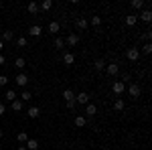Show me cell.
Instances as JSON below:
<instances>
[{"label": "cell", "instance_id": "obj_1", "mask_svg": "<svg viewBox=\"0 0 152 150\" xmlns=\"http://www.w3.org/2000/svg\"><path fill=\"white\" fill-rule=\"evenodd\" d=\"M126 59L132 61V63H136V61L140 59V49H138V47H130L128 51H126Z\"/></svg>", "mask_w": 152, "mask_h": 150}, {"label": "cell", "instance_id": "obj_2", "mask_svg": "<svg viewBox=\"0 0 152 150\" xmlns=\"http://www.w3.org/2000/svg\"><path fill=\"white\" fill-rule=\"evenodd\" d=\"M104 71L110 75V77H116L118 73H120V65H118V63H107Z\"/></svg>", "mask_w": 152, "mask_h": 150}, {"label": "cell", "instance_id": "obj_3", "mask_svg": "<svg viewBox=\"0 0 152 150\" xmlns=\"http://www.w3.org/2000/svg\"><path fill=\"white\" fill-rule=\"evenodd\" d=\"M14 83H16L18 87H26V85H28V75H26V73H18V75L14 77Z\"/></svg>", "mask_w": 152, "mask_h": 150}, {"label": "cell", "instance_id": "obj_4", "mask_svg": "<svg viewBox=\"0 0 152 150\" xmlns=\"http://www.w3.org/2000/svg\"><path fill=\"white\" fill-rule=\"evenodd\" d=\"M75 104L87 105V104H89V93H87V91H79L77 95H75Z\"/></svg>", "mask_w": 152, "mask_h": 150}, {"label": "cell", "instance_id": "obj_5", "mask_svg": "<svg viewBox=\"0 0 152 150\" xmlns=\"http://www.w3.org/2000/svg\"><path fill=\"white\" fill-rule=\"evenodd\" d=\"M26 116H28L31 120H37V118L41 116V108H39V105H31V108H26Z\"/></svg>", "mask_w": 152, "mask_h": 150}, {"label": "cell", "instance_id": "obj_6", "mask_svg": "<svg viewBox=\"0 0 152 150\" xmlns=\"http://www.w3.org/2000/svg\"><path fill=\"white\" fill-rule=\"evenodd\" d=\"M128 91H130V95H132V97L136 100V97H140V93H142V87L138 85V83H130Z\"/></svg>", "mask_w": 152, "mask_h": 150}, {"label": "cell", "instance_id": "obj_7", "mask_svg": "<svg viewBox=\"0 0 152 150\" xmlns=\"http://www.w3.org/2000/svg\"><path fill=\"white\" fill-rule=\"evenodd\" d=\"M77 43H79V35H77V33H71V35L65 39V47H75Z\"/></svg>", "mask_w": 152, "mask_h": 150}, {"label": "cell", "instance_id": "obj_8", "mask_svg": "<svg viewBox=\"0 0 152 150\" xmlns=\"http://www.w3.org/2000/svg\"><path fill=\"white\" fill-rule=\"evenodd\" d=\"M61 61H63L65 65H73V63H75V55H73L71 51H65L63 57H61Z\"/></svg>", "mask_w": 152, "mask_h": 150}, {"label": "cell", "instance_id": "obj_9", "mask_svg": "<svg viewBox=\"0 0 152 150\" xmlns=\"http://www.w3.org/2000/svg\"><path fill=\"white\" fill-rule=\"evenodd\" d=\"M124 89H126V85H124L122 81H114V85H112V91L116 93V95H122V93H124Z\"/></svg>", "mask_w": 152, "mask_h": 150}, {"label": "cell", "instance_id": "obj_10", "mask_svg": "<svg viewBox=\"0 0 152 150\" xmlns=\"http://www.w3.org/2000/svg\"><path fill=\"white\" fill-rule=\"evenodd\" d=\"M138 18L144 20V23H150V20H152V10H150V8H144V10L138 14Z\"/></svg>", "mask_w": 152, "mask_h": 150}, {"label": "cell", "instance_id": "obj_11", "mask_svg": "<svg viewBox=\"0 0 152 150\" xmlns=\"http://www.w3.org/2000/svg\"><path fill=\"white\" fill-rule=\"evenodd\" d=\"M28 35L31 37H41L43 35V26H41V24H33V26L28 29Z\"/></svg>", "mask_w": 152, "mask_h": 150}, {"label": "cell", "instance_id": "obj_12", "mask_svg": "<svg viewBox=\"0 0 152 150\" xmlns=\"http://www.w3.org/2000/svg\"><path fill=\"white\" fill-rule=\"evenodd\" d=\"M75 26H77L79 31H85V29L89 26V23H87V18H83V16H79V18H75Z\"/></svg>", "mask_w": 152, "mask_h": 150}, {"label": "cell", "instance_id": "obj_13", "mask_svg": "<svg viewBox=\"0 0 152 150\" xmlns=\"http://www.w3.org/2000/svg\"><path fill=\"white\" fill-rule=\"evenodd\" d=\"M95 114H97V108H95V104L89 102V104L85 105V116H87V118H94Z\"/></svg>", "mask_w": 152, "mask_h": 150}, {"label": "cell", "instance_id": "obj_14", "mask_svg": "<svg viewBox=\"0 0 152 150\" xmlns=\"http://www.w3.org/2000/svg\"><path fill=\"white\" fill-rule=\"evenodd\" d=\"M4 100H6L8 104H12L14 100H18V95H16V91H14V89H6V93H4Z\"/></svg>", "mask_w": 152, "mask_h": 150}, {"label": "cell", "instance_id": "obj_15", "mask_svg": "<svg viewBox=\"0 0 152 150\" xmlns=\"http://www.w3.org/2000/svg\"><path fill=\"white\" fill-rule=\"evenodd\" d=\"M51 8H53V0H43L39 4V10H43V12H49Z\"/></svg>", "mask_w": 152, "mask_h": 150}, {"label": "cell", "instance_id": "obj_16", "mask_svg": "<svg viewBox=\"0 0 152 150\" xmlns=\"http://www.w3.org/2000/svg\"><path fill=\"white\" fill-rule=\"evenodd\" d=\"M124 23H126V26H134V24L138 23V14H128L124 18Z\"/></svg>", "mask_w": 152, "mask_h": 150}, {"label": "cell", "instance_id": "obj_17", "mask_svg": "<svg viewBox=\"0 0 152 150\" xmlns=\"http://www.w3.org/2000/svg\"><path fill=\"white\" fill-rule=\"evenodd\" d=\"M73 124H75L77 128H83L85 124H87V118H85V116H75V120H73Z\"/></svg>", "mask_w": 152, "mask_h": 150}, {"label": "cell", "instance_id": "obj_18", "mask_svg": "<svg viewBox=\"0 0 152 150\" xmlns=\"http://www.w3.org/2000/svg\"><path fill=\"white\" fill-rule=\"evenodd\" d=\"M18 100H20L23 104H26V102H31V100H33V93L28 91V89H24V91L20 93V95H18Z\"/></svg>", "mask_w": 152, "mask_h": 150}, {"label": "cell", "instance_id": "obj_19", "mask_svg": "<svg viewBox=\"0 0 152 150\" xmlns=\"http://www.w3.org/2000/svg\"><path fill=\"white\" fill-rule=\"evenodd\" d=\"M14 67L23 71L24 67H26V59H24V57H16V59H14Z\"/></svg>", "mask_w": 152, "mask_h": 150}, {"label": "cell", "instance_id": "obj_20", "mask_svg": "<svg viewBox=\"0 0 152 150\" xmlns=\"http://www.w3.org/2000/svg\"><path fill=\"white\" fill-rule=\"evenodd\" d=\"M26 10H28V14H39V2H28V6H26Z\"/></svg>", "mask_w": 152, "mask_h": 150}, {"label": "cell", "instance_id": "obj_21", "mask_svg": "<svg viewBox=\"0 0 152 150\" xmlns=\"http://www.w3.org/2000/svg\"><path fill=\"white\" fill-rule=\"evenodd\" d=\"M26 150H39V140L28 138L26 140Z\"/></svg>", "mask_w": 152, "mask_h": 150}, {"label": "cell", "instance_id": "obj_22", "mask_svg": "<svg viewBox=\"0 0 152 150\" xmlns=\"http://www.w3.org/2000/svg\"><path fill=\"white\" fill-rule=\"evenodd\" d=\"M59 31H61V24L57 20H53V23L49 24V33H53V35H59Z\"/></svg>", "mask_w": 152, "mask_h": 150}, {"label": "cell", "instance_id": "obj_23", "mask_svg": "<svg viewBox=\"0 0 152 150\" xmlns=\"http://www.w3.org/2000/svg\"><path fill=\"white\" fill-rule=\"evenodd\" d=\"M105 65H107V63H105L104 59H95L94 69H95V71H104V69H105Z\"/></svg>", "mask_w": 152, "mask_h": 150}, {"label": "cell", "instance_id": "obj_24", "mask_svg": "<svg viewBox=\"0 0 152 150\" xmlns=\"http://www.w3.org/2000/svg\"><path fill=\"white\" fill-rule=\"evenodd\" d=\"M63 100H65V102H73V100H75V91H73V89H65V91H63Z\"/></svg>", "mask_w": 152, "mask_h": 150}, {"label": "cell", "instance_id": "obj_25", "mask_svg": "<svg viewBox=\"0 0 152 150\" xmlns=\"http://www.w3.org/2000/svg\"><path fill=\"white\" fill-rule=\"evenodd\" d=\"M10 108H12V112H20V110L24 108V104L20 102V100H14V102L10 104Z\"/></svg>", "mask_w": 152, "mask_h": 150}, {"label": "cell", "instance_id": "obj_26", "mask_svg": "<svg viewBox=\"0 0 152 150\" xmlns=\"http://www.w3.org/2000/svg\"><path fill=\"white\" fill-rule=\"evenodd\" d=\"M12 39H14V33H12V31H4L0 41H2V43H8V41H12Z\"/></svg>", "mask_w": 152, "mask_h": 150}, {"label": "cell", "instance_id": "obj_27", "mask_svg": "<svg viewBox=\"0 0 152 150\" xmlns=\"http://www.w3.org/2000/svg\"><path fill=\"white\" fill-rule=\"evenodd\" d=\"M124 108H126L124 100H120V97H118L116 102H114V110H116V112H124Z\"/></svg>", "mask_w": 152, "mask_h": 150}, {"label": "cell", "instance_id": "obj_28", "mask_svg": "<svg viewBox=\"0 0 152 150\" xmlns=\"http://www.w3.org/2000/svg\"><path fill=\"white\" fill-rule=\"evenodd\" d=\"M146 6V0H132V8H136V10H142Z\"/></svg>", "mask_w": 152, "mask_h": 150}, {"label": "cell", "instance_id": "obj_29", "mask_svg": "<svg viewBox=\"0 0 152 150\" xmlns=\"http://www.w3.org/2000/svg\"><path fill=\"white\" fill-rule=\"evenodd\" d=\"M87 23H91V26H99V24H102V16L94 14V16H91V18L87 20Z\"/></svg>", "mask_w": 152, "mask_h": 150}, {"label": "cell", "instance_id": "obj_30", "mask_svg": "<svg viewBox=\"0 0 152 150\" xmlns=\"http://www.w3.org/2000/svg\"><path fill=\"white\" fill-rule=\"evenodd\" d=\"M55 47H57V49H65V39H63V37H55Z\"/></svg>", "mask_w": 152, "mask_h": 150}, {"label": "cell", "instance_id": "obj_31", "mask_svg": "<svg viewBox=\"0 0 152 150\" xmlns=\"http://www.w3.org/2000/svg\"><path fill=\"white\" fill-rule=\"evenodd\" d=\"M16 45H18V49H24L26 47V37H18L16 39Z\"/></svg>", "mask_w": 152, "mask_h": 150}, {"label": "cell", "instance_id": "obj_32", "mask_svg": "<svg viewBox=\"0 0 152 150\" xmlns=\"http://www.w3.org/2000/svg\"><path fill=\"white\" fill-rule=\"evenodd\" d=\"M16 140H18L20 144H24V142L28 140V136H26V132H18V136H16Z\"/></svg>", "mask_w": 152, "mask_h": 150}, {"label": "cell", "instance_id": "obj_33", "mask_svg": "<svg viewBox=\"0 0 152 150\" xmlns=\"http://www.w3.org/2000/svg\"><path fill=\"white\" fill-rule=\"evenodd\" d=\"M142 53H146V55H150V53H152V43H146V45L142 47Z\"/></svg>", "mask_w": 152, "mask_h": 150}, {"label": "cell", "instance_id": "obj_34", "mask_svg": "<svg viewBox=\"0 0 152 150\" xmlns=\"http://www.w3.org/2000/svg\"><path fill=\"white\" fill-rule=\"evenodd\" d=\"M122 83H124V85H126V83H128V81H132V75H130V73H124V75H122Z\"/></svg>", "mask_w": 152, "mask_h": 150}, {"label": "cell", "instance_id": "obj_35", "mask_svg": "<svg viewBox=\"0 0 152 150\" xmlns=\"http://www.w3.org/2000/svg\"><path fill=\"white\" fill-rule=\"evenodd\" d=\"M0 85H2V87L8 85V77H6V75H0Z\"/></svg>", "mask_w": 152, "mask_h": 150}, {"label": "cell", "instance_id": "obj_36", "mask_svg": "<svg viewBox=\"0 0 152 150\" xmlns=\"http://www.w3.org/2000/svg\"><path fill=\"white\" fill-rule=\"evenodd\" d=\"M65 105H67V110H75V100L73 102H65Z\"/></svg>", "mask_w": 152, "mask_h": 150}, {"label": "cell", "instance_id": "obj_37", "mask_svg": "<svg viewBox=\"0 0 152 150\" xmlns=\"http://www.w3.org/2000/svg\"><path fill=\"white\" fill-rule=\"evenodd\" d=\"M4 114H6V105L0 104V116H4Z\"/></svg>", "mask_w": 152, "mask_h": 150}, {"label": "cell", "instance_id": "obj_38", "mask_svg": "<svg viewBox=\"0 0 152 150\" xmlns=\"http://www.w3.org/2000/svg\"><path fill=\"white\" fill-rule=\"evenodd\" d=\"M6 63V59H4V55H0V65H4Z\"/></svg>", "mask_w": 152, "mask_h": 150}, {"label": "cell", "instance_id": "obj_39", "mask_svg": "<svg viewBox=\"0 0 152 150\" xmlns=\"http://www.w3.org/2000/svg\"><path fill=\"white\" fill-rule=\"evenodd\" d=\"M16 150H26V146H18V148H16Z\"/></svg>", "mask_w": 152, "mask_h": 150}, {"label": "cell", "instance_id": "obj_40", "mask_svg": "<svg viewBox=\"0 0 152 150\" xmlns=\"http://www.w3.org/2000/svg\"><path fill=\"white\" fill-rule=\"evenodd\" d=\"M2 49H4V43H2V41H0V51H2Z\"/></svg>", "mask_w": 152, "mask_h": 150}, {"label": "cell", "instance_id": "obj_41", "mask_svg": "<svg viewBox=\"0 0 152 150\" xmlns=\"http://www.w3.org/2000/svg\"><path fill=\"white\" fill-rule=\"evenodd\" d=\"M2 136H4V132H2V130H0V138H2Z\"/></svg>", "mask_w": 152, "mask_h": 150}, {"label": "cell", "instance_id": "obj_42", "mask_svg": "<svg viewBox=\"0 0 152 150\" xmlns=\"http://www.w3.org/2000/svg\"><path fill=\"white\" fill-rule=\"evenodd\" d=\"M102 150H110V148H102Z\"/></svg>", "mask_w": 152, "mask_h": 150}]
</instances>
